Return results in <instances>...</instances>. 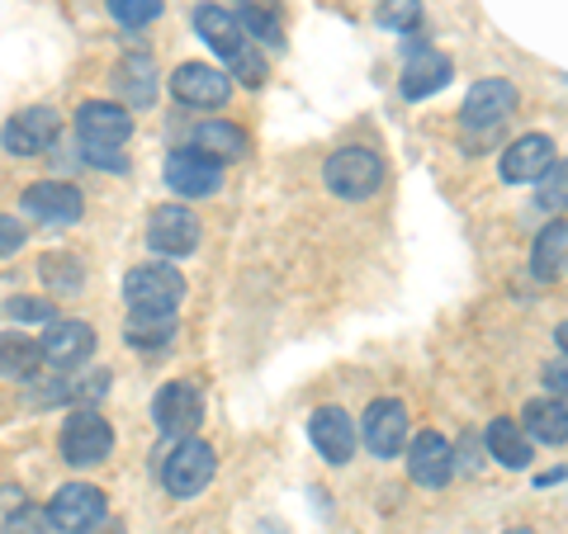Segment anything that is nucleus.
Here are the masks:
<instances>
[{
    "label": "nucleus",
    "instance_id": "1",
    "mask_svg": "<svg viewBox=\"0 0 568 534\" xmlns=\"http://www.w3.org/2000/svg\"><path fill=\"white\" fill-rule=\"evenodd\" d=\"M123 298L142 317H175V302L185 298V279L171 265H133L123 279Z\"/></svg>",
    "mask_w": 568,
    "mask_h": 534
},
{
    "label": "nucleus",
    "instance_id": "2",
    "mask_svg": "<svg viewBox=\"0 0 568 534\" xmlns=\"http://www.w3.org/2000/svg\"><path fill=\"white\" fill-rule=\"evenodd\" d=\"M77 133L85 156H114L133 137V114L114 100H85L77 110Z\"/></svg>",
    "mask_w": 568,
    "mask_h": 534
},
{
    "label": "nucleus",
    "instance_id": "3",
    "mask_svg": "<svg viewBox=\"0 0 568 534\" xmlns=\"http://www.w3.org/2000/svg\"><path fill=\"white\" fill-rule=\"evenodd\" d=\"M213 469H219V459H213V450L204 440H181L175 450L166 454V464H162V487L175 496V502H190V496H200L209 487V477Z\"/></svg>",
    "mask_w": 568,
    "mask_h": 534
},
{
    "label": "nucleus",
    "instance_id": "4",
    "mask_svg": "<svg viewBox=\"0 0 568 534\" xmlns=\"http://www.w3.org/2000/svg\"><path fill=\"white\" fill-rule=\"evenodd\" d=\"M323 175L336 199H369L384 185V162L369 147H342V152H332Z\"/></svg>",
    "mask_w": 568,
    "mask_h": 534
},
{
    "label": "nucleus",
    "instance_id": "5",
    "mask_svg": "<svg viewBox=\"0 0 568 534\" xmlns=\"http://www.w3.org/2000/svg\"><path fill=\"white\" fill-rule=\"evenodd\" d=\"M114 450V431L110 421L91 407H81V412H71L67 425H62V459L71 469H91V464H104Z\"/></svg>",
    "mask_w": 568,
    "mask_h": 534
},
{
    "label": "nucleus",
    "instance_id": "6",
    "mask_svg": "<svg viewBox=\"0 0 568 534\" xmlns=\"http://www.w3.org/2000/svg\"><path fill=\"white\" fill-rule=\"evenodd\" d=\"M58 137H62L58 110L33 104V110H20L6 129H0V147H6L10 156H43L48 147H58Z\"/></svg>",
    "mask_w": 568,
    "mask_h": 534
},
{
    "label": "nucleus",
    "instance_id": "7",
    "mask_svg": "<svg viewBox=\"0 0 568 534\" xmlns=\"http://www.w3.org/2000/svg\"><path fill=\"white\" fill-rule=\"evenodd\" d=\"M152 421H156V431L190 440L194 431H200V421H204V398H200V388L185 383V379H181V383H166L162 393L152 398Z\"/></svg>",
    "mask_w": 568,
    "mask_h": 534
},
{
    "label": "nucleus",
    "instance_id": "8",
    "mask_svg": "<svg viewBox=\"0 0 568 534\" xmlns=\"http://www.w3.org/2000/svg\"><path fill=\"white\" fill-rule=\"evenodd\" d=\"M361 440H365L369 454L394 459L407 444V407L398 398H375L361 417Z\"/></svg>",
    "mask_w": 568,
    "mask_h": 534
},
{
    "label": "nucleus",
    "instance_id": "9",
    "mask_svg": "<svg viewBox=\"0 0 568 534\" xmlns=\"http://www.w3.org/2000/svg\"><path fill=\"white\" fill-rule=\"evenodd\" d=\"M166 185L171 194H185V199H209V194L223 189V166L204 152L181 147L166 156Z\"/></svg>",
    "mask_w": 568,
    "mask_h": 534
},
{
    "label": "nucleus",
    "instance_id": "10",
    "mask_svg": "<svg viewBox=\"0 0 568 534\" xmlns=\"http://www.w3.org/2000/svg\"><path fill=\"white\" fill-rule=\"evenodd\" d=\"M200 233L204 227L185 204H162V208H152V218H148V246L162 256H190L194 246H200Z\"/></svg>",
    "mask_w": 568,
    "mask_h": 534
},
{
    "label": "nucleus",
    "instance_id": "11",
    "mask_svg": "<svg viewBox=\"0 0 568 534\" xmlns=\"http://www.w3.org/2000/svg\"><path fill=\"white\" fill-rule=\"evenodd\" d=\"M171 95L190 104V110H223L233 95V81L223 71H213L209 62H185L171 71Z\"/></svg>",
    "mask_w": 568,
    "mask_h": 534
},
{
    "label": "nucleus",
    "instance_id": "12",
    "mask_svg": "<svg viewBox=\"0 0 568 534\" xmlns=\"http://www.w3.org/2000/svg\"><path fill=\"white\" fill-rule=\"evenodd\" d=\"M48 515L62 534H91L104 521V492L91 483H67V487H58V496H52Z\"/></svg>",
    "mask_w": 568,
    "mask_h": 534
},
{
    "label": "nucleus",
    "instance_id": "13",
    "mask_svg": "<svg viewBox=\"0 0 568 534\" xmlns=\"http://www.w3.org/2000/svg\"><path fill=\"white\" fill-rule=\"evenodd\" d=\"M407 473H413L417 487H446L455 477V444L436 431H422L413 444H407Z\"/></svg>",
    "mask_w": 568,
    "mask_h": 534
},
{
    "label": "nucleus",
    "instance_id": "14",
    "mask_svg": "<svg viewBox=\"0 0 568 534\" xmlns=\"http://www.w3.org/2000/svg\"><path fill=\"white\" fill-rule=\"evenodd\" d=\"M549 166H555V142L545 133H526L503 152V166L497 171H503L507 185H536Z\"/></svg>",
    "mask_w": 568,
    "mask_h": 534
},
{
    "label": "nucleus",
    "instance_id": "15",
    "mask_svg": "<svg viewBox=\"0 0 568 534\" xmlns=\"http://www.w3.org/2000/svg\"><path fill=\"white\" fill-rule=\"evenodd\" d=\"M308 435L317 444V454L327 459V464H351L355 454V421L342 412V407H317V412L308 417Z\"/></svg>",
    "mask_w": 568,
    "mask_h": 534
},
{
    "label": "nucleus",
    "instance_id": "16",
    "mask_svg": "<svg viewBox=\"0 0 568 534\" xmlns=\"http://www.w3.org/2000/svg\"><path fill=\"white\" fill-rule=\"evenodd\" d=\"M511 110H517V85L488 76L465 95V129H497Z\"/></svg>",
    "mask_w": 568,
    "mask_h": 534
},
{
    "label": "nucleus",
    "instance_id": "17",
    "mask_svg": "<svg viewBox=\"0 0 568 534\" xmlns=\"http://www.w3.org/2000/svg\"><path fill=\"white\" fill-rule=\"evenodd\" d=\"M450 58L436 48H422V43H407V62H403V95L407 100H426L436 95L440 85L450 81Z\"/></svg>",
    "mask_w": 568,
    "mask_h": 534
},
{
    "label": "nucleus",
    "instance_id": "18",
    "mask_svg": "<svg viewBox=\"0 0 568 534\" xmlns=\"http://www.w3.org/2000/svg\"><path fill=\"white\" fill-rule=\"evenodd\" d=\"M24 208L43 223H77L85 213V199L71 181H39L24 189Z\"/></svg>",
    "mask_w": 568,
    "mask_h": 534
},
{
    "label": "nucleus",
    "instance_id": "19",
    "mask_svg": "<svg viewBox=\"0 0 568 534\" xmlns=\"http://www.w3.org/2000/svg\"><path fill=\"white\" fill-rule=\"evenodd\" d=\"M194 29H200V39L219 52V58H227V62L242 58V52L252 48V43H246L242 20H237V14H227L223 6H194Z\"/></svg>",
    "mask_w": 568,
    "mask_h": 534
},
{
    "label": "nucleus",
    "instance_id": "20",
    "mask_svg": "<svg viewBox=\"0 0 568 534\" xmlns=\"http://www.w3.org/2000/svg\"><path fill=\"white\" fill-rule=\"evenodd\" d=\"M39 346H43V364L71 369V364H81L85 355L95 350V331L85 322H52Z\"/></svg>",
    "mask_w": 568,
    "mask_h": 534
},
{
    "label": "nucleus",
    "instance_id": "21",
    "mask_svg": "<svg viewBox=\"0 0 568 534\" xmlns=\"http://www.w3.org/2000/svg\"><path fill=\"white\" fill-rule=\"evenodd\" d=\"M190 142H194V152H204V156H213V162H242L246 156V133L237 129V123H227V119H209V123H200V129L190 133Z\"/></svg>",
    "mask_w": 568,
    "mask_h": 534
},
{
    "label": "nucleus",
    "instance_id": "22",
    "mask_svg": "<svg viewBox=\"0 0 568 534\" xmlns=\"http://www.w3.org/2000/svg\"><path fill=\"white\" fill-rule=\"evenodd\" d=\"M114 91L133 104V110H148V104L156 100V66L148 52H133V58H123L114 66Z\"/></svg>",
    "mask_w": 568,
    "mask_h": 534
},
{
    "label": "nucleus",
    "instance_id": "23",
    "mask_svg": "<svg viewBox=\"0 0 568 534\" xmlns=\"http://www.w3.org/2000/svg\"><path fill=\"white\" fill-rule=\"evenodd\" d=\"M521 431L530 440H540V444H564L568 440V407L559 398H536V402H526V412H521Z\"/></svg>",
    "mask_w": 568,
    "mask_h": 534
},
{
    "label": "nucleus",
    "instance_id": "24",
    "mask_svg": "<svg viewBox=\"0 0 568 534\" xmlns=\"http://www.w3.org/2000/svg\"><path fill=\"white\" fill-rule=\"evenodd\" d=\"M484 444L493 450L497 464H507V469H526L530 464V435L521 431V421H511V417H497L488 425Z\"/></svg>",
    "mask_w": 568,
    "mask_h": 534
},
{
    "label": "nucleus",
    "instance_id": "25",
    "mask_svg": "<svg viewBox=\"0 0 568 534\" xmlns=\"http://www.w3.org/2000/svg\"><path fill=\"white\" fill-rule=\"evenodd\" d=\"M39 364H43V346L39 341H29L24 331L0 336V373H6V379H29Z\"/></svg>",
    "mask_w": 568,
    "mask_h": 534
},
{
    "label": "nucleus",
    "instance_id": "26",
    "mask_svg": "<svg viewBox=\"0 0 568 534\" xmlns=\"http://www.w3.org/2000/svg\"><path fill=\"white\" fill-rule=\"evenodd\" d=\"M564 256H568V227L564 223H549L545 233L536 237V246H530V270H536L540 279H555Z\"/></svg>",
    "mask_w": 568,
    "mask_h": 534
},
{
    "label": "nucleus",
    "instance_id": "27",
    "mask_svg": "<svg viewBox=\"0 0 568 534\" xmlns=\"http://www.w3.org/2000/svg\"><path fill=\"white\" fill-rule=\"evenodd\" d=\"M123 341L138 350H166L175 341V317H142L133 312L129 327H123Z\"/></svg>",
    "mask_w": 568,
    "mask_h": 534
},
{
    "label": "nucleus",
    "instance_id": "28",
    "mask_svg": "<svg viewBox=\"0 0 568 534\" xmlns=\"http://www.w3.org/2000/svg\"><path fill=\"white\" fill-rule=\"evenodd\" d=\"M242 29L256 33L265 48H284V29H280V20H275V6H271V0H256V6H246Z\"/></svg>",
    "mask_w": 568,
    "mask_h": 534
},
{
    "label": "nucleus",
    "instance_id": "29",
    "mask_svg": "<svg viewBox=\"0 0 568 534\" xmlns=\"http://www.w3.org/2000/svg\"><path fill=\"white\" fill-rule=\"evenodd\" d=\"M536 185H540V194H536L540 208H549V213H564L568 208V162H555Z\"/></svg>",
    "mask_w": 568,
    "mask_h": 534
},
{
    "label": "nucleus",
    "instance_id": "30",
    "mask_svg": "<svg viewBox=\"0 0 568 534\" xmlns=\"http://www.w3.org/2000/svg\"><path fill=\"white\" fill-rule=\"evenodd\" d=\"M43 279L52 284V289H62V294H71V289H81V260L77 256H43Z\"/></svg>",
    "mask_w": 568,
    "mask_h": 534
},
{
    "label": "nucleus",
    "instance_id": "31",
    "mask_svg": "<svg viewBox=\"0 0 568 534\" xmlns=\"http://www.w3.org/2000/svg\"><path fill=\"white\" fill-rule=\"evenodd\" d=\"M110 14L123 29H142L162 14V0H110Z\"/></svg>",
    "mask_w": 568,
    "mask_h": 534
},
{
    "label": "nucleus",
    "instance_id": "32",
    "mask_svg": "<svg viewBox=\"0 0 568 534\" xmlns=\"http://www.w3.org/2000/svg\"><path fill=\"white\" fill-rule=\"evenodd\" d=\"M379 24H384V29H394V33L417 29V24H422V0H384Z\"/></svg>",
    "mask_w": 568,
    "mask_h": 534
},
{
    "label": "nucleus",
    "instance_id": "33",
    "mask_svg": "<svg viewBox=\"0 0 568 534\" xmlns=\"http://www.w3.org/2000/svg\"><path fill=\"white\" fill-rule=\"evenodd\" d=\"M0 534H58V525H52V515L48 511H29V506H20L6 521V530Z\"/></svg>",
    "mask_w": 568,
    "mask_h": 534
},
{
    "label": "nucleus",
    "instance_id": "34",
    "mask_svg": "<svg viewBox=\"0 0 568 534\" xmlns=\"http://www.w3.org/2000/svg\"><path fill=\"white\" fill-rule=\"evenodd\" d=\"M233 71H237L242 85H252V91H256V85H265V76H271V66H265V58L256 48H246L242 58H233Z\"/></svg>",
    "mask_w": 568,
    "mask_h": 534
},
{
    "label": "nucleus",
    "instance_id": "35",
    "mask_svg": "<svg viewBox=\"0 0 568 534\" xmlns=\"http://www.w3.org/2000/svg\"><path fill=\"white\" fill-rule=\"evenodd\" d=\"M6 317H14V322H52V302H43V298H10Z\"/></svg>",
    "mask_w": 568,
    "mask_h": 534
},
{
    "label": "nucleus",
    "instance_id": "36",
    "mask_svg": "<svg viewBox=\"0 0 568 534\" xmlns=\"http://www.w3.org/2000/svg\"><path fill=\"white\" fill-rule=\"evenodd\" d=\"M24 237H29V233H24V223H20V218H10V213H0V260L20 251Z\"/></svg>",
    "mask_w": 568,
    "mask_h": 534
},
{
    "label": "nucleus",
    "instance_id": "37",
    "mask_svg": "<svg viewBox=\"0 0 568 534\" xmlns=\"http://www.w3.org/2000/svg\"><path fill=\"white\" fill-rule=\"evenodd\" d=\"M545 388L549 398H559L568 407V364H545Z\"/></svg>",
    "mask_w": 568,
    "mask_h": 534
},
{
    "label": "nucleus",
    "instance_id": "38",
    "mask_svg": "<svg viewBox=\"0 0 568 534\" xmlns=\"http://www.w3.org/2000/svg\"><path fill=\"white\" fill-rule=\"evenodd\" d=\"M469 469H478V440L474 435H465V444H459V454H455V473H469Z\"/></svg>",
    "mask_w": 568,
    "mask_h": 534
},
{
    "label": "nucleus",
    "instance_id": "39",
    "mask_svg": "<svg viewBox=\"0 0 568 534\" xmlns=\"http://www.w3.org/2000/svg\"><path fill=\"white\" fill-rule=\"evenodd\" d=\"M555 346L568 355V322H559V331H555Z\"/></svg>",
    "mask_w": 568,
    "mask_h": 534
},
{
    "label": "nucleus",
    "instance_id": "40",
    "mask_svg": "<svg viewBox=\"0 0 568 534\" xmlns=\"http://www.w3.org/2000/svg\"><path fill=\"white\" fill-rule=\"evenodd\" d=\"M104 534H123V525H110V530H104Z\"/></svg>",
    "mask_w": 568,
    "mask_h": 534
},
{
    "label": "nucleus",
    "instance_id": "41",
    "mask_svg": "<svg viewBox=\"0 0 568 534\" xmlns=\"http://www.w3.org/2000/svg\"><path fill=\"white\" fill-rule=\"evenodd\" d=\"M507 534H536V530H507Z\"/></svg>",
    "mask_w": 568,
    "mask_h": 534
}]
</instances>
